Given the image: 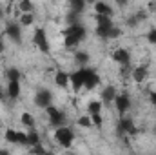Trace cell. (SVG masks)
Here are the masks:
<instances>
[{
	"mask_svg": "<svg viewBox=\"0 0 156 155\" xmlns=\"http://www.w3.org/2000/svg\"><path fill=\"white\" fill-rule=\"evenodd\" d=\"M149 102H151L153 106H156V91H151V93H149Z\"/></svg>",
	"mask_w": 156,
	"mask_h": 155,
	"instance_id": "31",
	"label": "cell"
},
{
	"mask_svg": "<svg viewBox=\"0 0 156 155\" xmlns=\"http://www.w3.org/2000/svg\"><path fill=\"white\" fill-rule=\"evenodd\" d=\"M35 144H40V135L35 128H29V131H27V146H35Z\"/></svg>",
	"mask_w": 156,
	"mask_h": 155,
	"instance_id": "23",
	"label": "cell"
},
{
	"mask_svg": "<svg viewBox=\"0 0 156 155\" xmlns=\"http://www.w3.org/2000/svg\"><path fill=\"white\" fill-rule=\"evenodd\" d=\"M4 99V88H2V84H0V100Z\"/></svg>",
	"mask_w": 156,
	"mask_h": 155,
	"instance_id": "34",
	"label": "cell"
},
{
	"mask_svg": "<svg viewBox=\"0 0 156 155\" xmlns=\"http://www.w3.org/2000/svg\"><path fill=\"white\" fill-rule=\"evenodd\" d=\"M5 141L9 144H20V146H27V131H20V130H13L7 128L4 133Z\"/></svg>",
	"mask_w": 156,
	"mask_h": 155,
	"instance_id": "5",
	"label": "cell"
},
{
	"mask_svg": "<svg viewBox=\"0 0 156 155\" xmlns=\"http://www.w3.org/2000/svg\"><path fill=\"white\" fill-rule=\"evenodd\" d=\"M145 18H147V13H145V11H138V13H134L133 17L127 18V26H129V28H134V26H138V24H140L142 20H145Z\"/></svg>",
	"mask_w": 156,
	"mask_h": 155,
	"instance_id": "20",
	"label": "cell"
},
{
	"mask_svg": "<svg viewBox=\"0 0 156 155\" xmlns=\"http://www.w3.org/2000/svg\"><path fill=\"white\" fill-rule=\"evenodd\" d=\"M53 104V91L51 89H38L35 93V106L40 108V110H45Z\"/></svg>",
	"mask_w": 156,
	"mask_h": 155,
	"instance_id": "8",
	"label": "cell"
},
{
	"mask_svg": "<svg viewBox=\"0 0 156 155\" xmlns=\"http://www.w3.org/2000/svg\"><path fill=\"white\" fill-rule=\"evenodd\" d=\"M20 124L26 126V128H35V117L31 115L29 112H24L20 115Z\"/></svg>",
	"mask_w": 156,
	"mask_h": 155,
	"instance_id": "22",
	"label": "cell"
},
{
	"mask_svg": "<svg viewBox=\"0 0 156 155\" xmlns=\"http://www.w3.org/2000/svg\"><path fill=\"white\" fill-rule=\"evenodd\" d=\"M55 82H56L58 88H67V86H71V84H69V73L64 71V70H56V73H55Z\"/></svg>",
	"mask_w": 156,
	"mask_h": 155,
	"instance_id": "17",
	"label": "cell"
},
{
	"mask_svg": "<svg viewBox=\"0 0 156 155\" xmlns=\"http://www.w3.org/2000/svg\"><path fill=\"white\" fill-rule=\"evenodd\" d=\"M69 84H71L75 93H78L80 89H83V84H85V66L83 68H76L73 73H69Z\"/></svg>",
	"mask_w": 156,
	"mask_h": 155,
	"instance_id": "7",
	"label": "cell"
},
{
	"mask_svg": "<svg viewBox=\"0 0 156 155\" xmlns=\"http://www.w3.org/2000/svg\"><path fill=\"white\" fill-rule=\"evenodd\" d=\"M75 62L78 64V68H83L89 64V55L85 51H76L75 53Z\"/></svg>",
	"mask_w": 156,
	"mask_h": 155,
	"instance_id": "21",
	"label": "cell"
},
{
	"mask_svg": "<svg viewBox=\"0 0 156 155\" xmlns=\"http://www.w3.org/2000/svg\"><path fill=\"white\" fill-rule=\"evenodd\" d=\"M5 91H7V97L11 100H16L20 97V80H7Z\"/></svg>",
	"mask_w": 156,
	"mask_h": 155,
	"instance_id": "15",
	"label": "cell"
},
{
	"mask_svg": "<svg viewBox=\"0 0 156 155\" xmlns=\"http://www.w3.org/2000/svg\"><path fill=\"white\" fill-rule=\"evenodd\" d=\"M20 26L22 28H27V26H31L33 22H35V13H20Z\"/></svg>",
	"mask_w": 156,
	"mask_h": 155,
	"instance_id": "24",
	"label": "cell"
},
{
	"mask_svg": "<svg viewBox=\"0 0 156 155\" xmlns=\"http://www.w3.org/2000/svg\"><path fill=\"white\" fill-rule=\"evenodd\" d=\"M116 88L115 86H107V88H104V91H102V102L104 104H111L113 100H115V97H116Z\"/></svg>",
	"mask_w": 156,
	"mask_h": 155,
	"instance_id": "18",
	"label": "cell"
},
{
	"mask_svg": "<svg viewBox=\"0 0 156 155\" xmlns=\"http://www.w3.org/2000/svg\"><path fill=\"white\" fill-rule=\"evenodd\" d=\"M145 39H147V42H149V44H153V46H156V28H151V29L147 31Z\"/></svg>",
	"mask_w": 156,
	"mask_h": 155,
	"instance_id": "29",
	"label": "cell"
},
{
	"mask_svg": "<svg viewBox=\"0 0 156 155\" xmlns=\"http://www.w3.org/2000/svg\"><path fill=\"white\" fill-rule=\"evenodd\" d=\"M116 133L120 137H125V135H136V126H134V122L131 120V119H127V117H120V120H118L116 124Z\"/></svg>",
	"mask_w": 156,
	"mask_h": 155,
	"instance_id": "9",
	"label": "cell"
},
{
	"mask_svg": "<svg viewBox=\"0 0 156 155\" xmlns=\"http://www.w3.org/2000/svg\"><path fill=\"white\" fill-rule=\"evenodd\" d=\"M31 152H33V153H45V150H44L40 144H35V146H31Z\"/></svg>",
	"mask_w": 156,
	"mask_h": 155,
	"instance_id": "30",
	"label": "cell"
},
{
	"mask_svg": "<svg viewBox=\"0 0 156 155\" xmlns=\"http://www.w3.org/2000/svg\"><path fill=\"white\" fill-rule=\"evenodd\" d=\"M18 9H20V13H35V6L31 0H20Z\"/></svg>",
	"mask_w": 156,
	"mask_h": 155,
	"instance_id": "26",
	"label": "cell"
},
{
	"mask_svg": "<svg viewBox=\"0 0 156 155\" xmlns=\"http://www.w3.org/2000/svg\"><path fill=\"white\" fill-rule=\"evenodd\" d=\"M62 37H64V46L66 47H76L78 44H82L85 37H87V29L83 24L75 22V24H69L64 31H62Z\"/></svg>",
	"mask_w": 156,
	"mask_h": 155,
	"instance_id": "2",
	"label": "cell"
},
{
	"mask_svg": "<svg viewBox=\"0 0 156 155\" xmlns=\"http://www.w3.org/2000/svg\"><path fill=\"white\" fill-rule=\"evenodd\" d=\"M5 78L7 80H20L22 78V73L18 68H7L5 70Z\"/></svg>",
	"mask_w": 156,
	"mask_h": 155,
	"instance_id": "27",
	"label": "cell"
},
{
	"mask_svg": "<svg viewBox=\"0 0 156 155\" xmlns=\"http://www.w3.org/2000/svg\"><path fill=\"white\" fill-rule=\"evenodd\" d=\"M85 2H87V4H94L96 0H85Z\"/></svg>",
	"mask_w": 156,
	"mask_h": 155,
	"instance_id": "35",
	"label": "cell"
},
{
	"mask_svg": "<svg viewBox=\"0 0 156 155\" xmlns=\"http://www.w3.org/2000/svg\"><path fill=\"white\" fill-rule=\"evenodd\" d=\"M94 13H96V15H105V17H113V15H115L113 7H111L107 2H102V0H96V2H94Z\"/></svg>",
	"mask_w": 156,
	"mask_h": 155,
	"instance_id": "16",
	"label": "cell"
},
{
	"mask_svg": "<svg viewBox=\"0 0 156 155\" xmlns=\"http://www.w3.org/2000/svg\"><path fill=\"white\" fill-rule=\"evenodd\" d=\"M45 113H47V117H49V124H51V128H58V126L66 124V113L60 112L58 108H55L53 104H51L49 108H45Z\"/></svg>",
	"mask_w": 156,
	"mask_h": 155,
	"instance_id": "10",
	"label": "cell"
},
{
	"mask_svg": "<svg viewBox=\"0 0 156 155\" xmlns=\"http://www.w3.org/2000/svg\"><path fill=\"white\" fill-rule=\"evenodd\" d=\"M115 2L118 7H127V4H129V0H115Z\"/></svg>",
	"mask_w": 156,
	"mask_h": 155,
	"instance_id": "32",
	"label": "cell"
},
{
	"mask_svg": "<svg viewBox=\"0 0 156 155\" xmlns=\"http://www.w3.org/2000/svg\"><path fill=\"white\" fill-rule=\"evenodd\" d=\"M78 126H82V128H93V120H91V117L89 115H83L78 119Z\"/></svg>",
	"mask_w": 156,
	"mask_h": 155,
	"instance_id": "28",
	"label": "cell"
},
{
	"mask_svg": "<svg viewBox=\"0 0 156 155\" xmlns=\"http://www.w3.org/2000/svg\"><path fill=\"white\" fill-rule=\"evenodd\" d=\"M2 17H4V11H2V9H0V18H2Z\"/></svg>",
	"mask_w": 156,
	"mask_h": 155,
	"instance_id": "36",
	"label": "cell"
},
{
	"mask_svg": "<svg viewBox=\"0 0 156 155\" xmlns=\"http://www.w3.org/2000/svg\"><path fill=\"white\" fill-rule=\"evenodd\" d=\"M69 4H71V11H75L78 15H82L83 13V9H85V0H69Z\"/></svg>",
	"mask_w": 156,
	"mask_h": 155,
	"instance_id": "25",
	"label": "cell"
},
{
	"mask_svg": "<svg viewBox=\"0 0 156 155\" xmlns=\"http://www.w3.org/2000/svg\"><path fill=\"white\" fill-rule=\"evenodd\" d=\"M113 60L116 62L118 66H122V68L131 66V53H129V49H125V47H116V49L113 51Z\"/></svg>",
	"mask_w": 156,
	"mask_h": 155,
	"instance_id": "13",
	"label": "cell"
},
{
	"mask_svg": "<svg viewBox=\"0 0 156 155\" xmlns=\"http://www.w3.org/2000/svg\"><path fill=\"white\" fill-rule=\"evenodd\" d=\"M4 35L15 44H22V26H20V22H7L5 29H4Z\"/></svg>",
	"mask_w": 156,
	"mask_h": 155,
	"instance_id": "6",
	"label": "cell"
},
{
	"mask_svg": "<svg viewBox=\"0 0 156 155\" xmlns=\"http://www.w3.org/2000/svg\"><path fill=\"white\" fill-rule=\"evenodd\" d=\"M55 141H56V144L62 146L64 150L71 148L73 142H75V131H73V128L67 126V124H62V126L55 128Z\"/></svg>",
	"mask_w": 156,
	"mask_h": 155,
	"instance_id": "3",
	"label": "cell"
},
{
	"mask_svg": "<svg viewBox=\"0 0 156 155\" xmlns=\"http://www.w3.org/2000/svg\"><path fill=\"white\" fill-rule=\"evenodd\" d=\"M100 82H102V78L98 75V71L94 68L85 66V84H83V88L85 89H94V88L100 86Z\"/></svg>",
	"mask_w": 156,
	"mask_h": 155,
	"instance_id": "12",
	"label": "cell"
},
{
	"mask_svg": "<svg viewBox=\"0 0 156 155\" xmlns=\"http://www.w3.org/2000/svg\"><path fill=\"white\" fill-rule=\"evenodd\" d=\"M153 131H154V135H156V126H154V130H153Z\"/></svg>",
	"mask_w": 156,
	"mask_h": 155,
	"instance_id": "37",
	"label": "cell"
},
{
	"mask_svg": "<svg viewBox=\"0 0 156 155\" xmlns=\"http://www.w3.org/2000/svg\"><path fill=\"white\" fill-rule=\"evenodd\" d=\"M4 49H5V44H4V39L0 37V53H4Z\"/></svg>",
	"mask_w": 156,
	"mask_h": 155,
	"instance_id": "33",
	"label": "cell"
},
{
	"mask_svg": "<svg viewBox=\"0 0 156 155\" xmlns=\"http://www.w3.org/2000/svg\"><path fill=\"white\" fill-rule=\"evenodd\" d=\"M113 104H115L116 112L120 113V117L125 115L129 112V108H131V97H129V93H118L116 97H115V100H113Z\"/></svg>",
	"mask_w": 156,
	"mask_h": 155,
	"instance_id": "11",
	"label": "cell"
},
{
	"mask_svg": "<svg viewBox=\"0 0 156 155\" xmlns=\"http://www.w3.org/2000/svg\"><path fill=\"white\" fill-rule=\"evenodd\" d=\"M102 108H104V102L102 100H91L87 104V115L89 117L102 115Z\"/></svg>",
	"mask_w": 156,
	"mask_h": 155,
	"instance_id": "19",
	"label": "cell"
},
{
	"mask_svg": "<svg viewBox=\"0 0 156 155\" xmlns=\"http://www.w3.org/2000/svg\"><path fill=\"white\" fill-rule=\"evenodd\" d=\"M33 44H35V47L38 49L40 53H49V51H51L49 37H47V31H45L44 28H37V29H35V35H33Z\"/></svg>",
	"mask_w": 156,
	"mask_h": 155,
	"instance_id": "4",
	"label": "cell"
},
{
	"mask_svg": "<svg viewBox=\"0 0 156 155\" xmlns=\"http://www.w3.org/2000/svg\"><path fill=\"white\" fill-rule=\"evenodd\" d=\"M94 33L102 40H113V39H118L122 35V29L115 24L113 17L96 15V29H94Z\"/></svg>",
	"mask_w": 156,
	"mask_h": 155,
	"instance_id": "1",
	"label": "cell"
},
{
	"mask_svg": "<svg viewBox=\"0 0 156 155\" xmlns=\"http://www.w3.org/2000/svg\"><path fill=\"white\" fill-rule=\"evenodd\" d=\"M149 75V70H147V66H136V68H133L131 70V77L134 82H138V84H142L145 78Z\"/></svg>",
	"mask_w": 156,
	"mask_h": 155,
	"instance_id": "14",
	"label": "cell"
}]
</instances>
